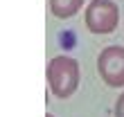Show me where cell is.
<instances>
[{
  "label": "cell",
  "instance_id": "obj_1",
  "mask_svg": "<svg viewBox=\"0 0 124 117\" xmlns=\"http://www.w3.org/2000/svg\"><path fill=\"white\" fill-rule=\"evenodd\" d=\"M47 83L54 97L68 99L77 92L79 79H81V68L75 56H52L47 63Z\"/></svg>",
  "mask_w": 124,
  "mask_h": 117
},
{
  "label": "cell",
  "instance_id": "obj_2",
  "mask_svg": "<svg viewBox=\"0 0 124 117\" xmlns=\"http://www.w3.org/2000/svg\"><path fill=\"white\" fill-rule=\"evenodd\" d=\"M84 23L93 34H113L120 23V7L113 0H90L84 11Z\"/></svg>",
  "mask_w": 124,
  "mask_h": 117
},
{
  "label": "cell",
  "instance_id": "obj_3",
  "mask_svg": "<svg viewBox=\"0 0 124 117\" xmlns=\"http://www.w3.org/2000/svg\"><path fill=\"white\" fill-rule=\"evenodd\" d=\"M97 72L111 88H124V47L108 45L97 56Z\"/></svg>",
  "mask_w": 124,
  "mask_h": 117
},
{
  "label": "cell",
  "instance_id": "obj_4",
  "mask_svg": "<svg viewBox=\"0 0 124 117\" xmlns=\"http://www.w3.org/2000/svg\"><path fill=\"white\" fill-rule=\"evenodd\" d=\"M84 2L86 0H50V11H52V16H56V18L68 20V18L75 16V14H79Z\"/></svg>",
  "mask_w": 124,
  "mask_h": 117
},
{
  "label": "cell",
  "instance_id": "obj_5",
  "mask_svg": "<svg viewBox=\"0 0 124 117\" xmlns=\"http://www.w3.org/2000/svg\"><path fill=\"white\" fill-rule=\"evenodd\" d=\"M115 117H124V92L115 101Z\"/></svg>",
  "mask_w": 124,
  "mask_h": 117
},
{
  "label": "cell",
  "instance_id": "obj_6",
  "mask_svg": "<svg viewBox=\"0 0 124 117\" xmlns=\"http://www.w3.org/2000/svg\"><path fill=\"white\" fill-rule=\"evenodd\" d=\"M45 117H54V115H52V113H47V115H45Z\"/></svg>",
  "mask_w": 124,
  "mask_h": 117
}]
</instances>
